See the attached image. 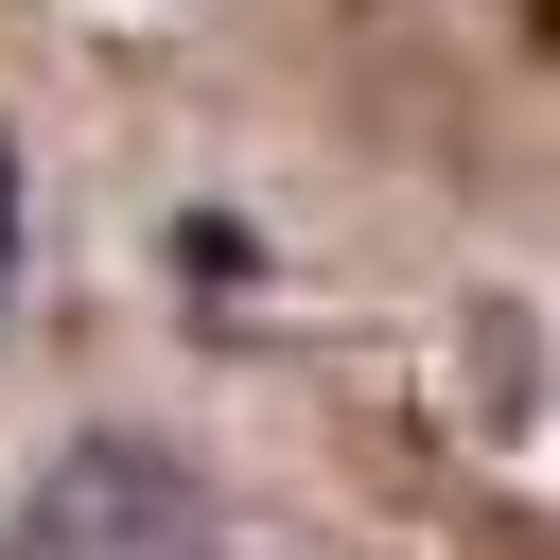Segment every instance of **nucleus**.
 Here are the masks:
<instances>
[{
	"label": "nucleus",
	"mask_w": 560,
	"mask_h": 560,
	"mask_svg": "<svg viewBox=\"0 0 560 560\" xmlns=\"http://www.w3.org/2000/svg\"><path fill=\"white\" fill-rule=\"evenodd\" d=\"M18 560H210V490L158 438H70L18 490Z\"/></svg>",
	"instance_id": "f257e3e1"
}]
</instances>
